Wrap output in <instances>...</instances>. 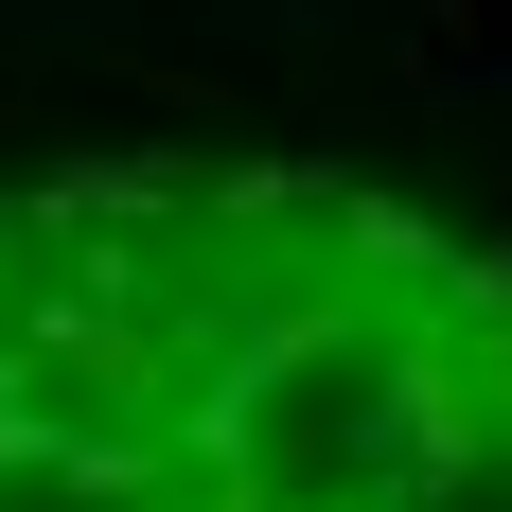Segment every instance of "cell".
<instances>
[{
  "instance_id": "cell-1",
  "label": "cell",
  "mask_w": 512,
  "mask_h": 512,
  "mask_svg": "<svg viewBox=\"0 0 512 512\" xmlns=\"http://www.w3.org/2000/svg\"><path fill=\"white\" fill-rule=\"evenodd\" d=\"M0 512H512V230L0 0Z\"/></svg>"
}]
</instances>
